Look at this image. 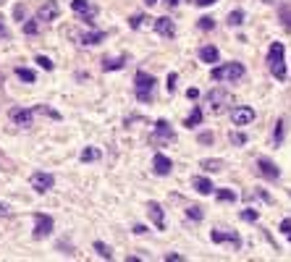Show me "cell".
Returning <instances> with one entry per match:
<instances>
[{"instance_id": "1", "label": "cell", "mask_w": 291, "mask_h": 262, "mask_svg": "<svg viewBox=\"0 0 291 262\" xmlns=\"http://www.w3.org/2000/svg\"><path fill=\"white\" fill-rule=\"evenodd\" d=\"M134 95L139 103H152V97H155V76L147 74V71H136V79H134Z\"/></svg>"}, {"instance_id": "2", "label": "cell", "mask_w": 291, "mask_h": 262, "mask_svg": "<svg viewBox=\"0 0 291 262\" xmlns=\"http://www.w3.org/2000/svg\"><path fill=\"white\" fill-rule=\"evenodd\" d=\"M267 68L273 71V76L278 81L286 79V60H283V45L281 42H273L270 50H267Z\"/></svg>"}, {"instance_id": "3", "label": "cell", "mask_w": 291, "mask_h": 262, "mask_svg": "<svg viewBox=\"0 0 291 262\" xmlns=\"http://www.w3.org/2000/svg\"><path fill=\"white\" fill-rule=\"evenodd\" d=\"M244 76V66L241 63H226V66H215L210 71L212 81H239Z\"/></svg>"}, {"instance_id": "4", "label": "cell", "mask_w": 291, "mask_h": 262, "mask_svg": "<svg viewBox=\"0 0 291 262\" xmlns=\"http://www.w3.org/2000/svg\"><path fill=\"white\" fill-rule=\"evenodd\" d=\"M147 142H150V144H168V142H176V131L171 129V123H168V121L160 118V121L155 123V131L147 136Z\"/></svg>"}, {"instance_id": "5", "label": "cell", "mask_w": 291, "mask_h": 262, "mask_svg": "<svg viewBox=\"0 0 291 262\" xmlns=\"http://www.w3.org/2000/svg\"><path fill=\"white\" fill-rule=\"evenodd\" d=\"M53 234V218L50 215H42V212H34V231L32 236L40 241V238H48Z\"/></svg>"}, {"instance_id": "6", "label": "cell", "mask_w": 291, "mask_h": 262, "mask_svg": "<svg viewBox=\"0 0 291 262\" xmlns=\"http://www.w3.org/2000/svg\"><path fill=\"white\" fill-rule=\"evenodd\" d=\"M29 183H32V189L37 191V194H45V191H50V189H53V183H55V176H53V173H42V171H37V173H32Z\"/></svg>"}, {"instance_id": "7", "label": "cell", "mask_w": 291, "mask_h": 262, "mask_svg": "<svg viewBox=\"0 0 291 262\" xmlns=\"http://www.w3.org/2000/svg\"><path fill=\"white\" fill-rule=\"evenodd\" d=\"M231 121H234V126H249L255 121V110L247 105H236L231 107Z\"/></svg>"}, {"instance_id": "8", "label": "cell", "mask_w": 291, "mask_h": 262, "mask_svg": "<svg viewBox=\"0 0 291 262\" xmlns=\"http://www.w3.org/2000/svg\"><path fill=\"white\" fill-rule=\"evenodd\" d=\"M257 173L263 176L265 181H278V179H281L278 165H275L273 160H267V157H260V160H257Z\"/></svg>"}, {"instance_id": "9", "label": "cell", "mask_w": 291, "mask_h": 262, "mask_svg": "<svg viewBox=\"0 0 291 262\" xmlns=\"http://www.w3.org/2000/svg\"><path fill=\"white\" fill-rule=\"evenodd\" d=\"M60 13V5L58 0H45V3L40 5V11H37V19L42 21V24H48V21H55Z\"/></svg>"}, {"instance_id": "10", "label": "cell", "mask_w": 291, "mask_h": 262, "mask_svg": "<svg viewBox=\"0 0 291 262\" xmlns=\"http://www.w3.org/2000/svg\"><path fill=\"white\" fill-rule=\"evenodd\" d=\"M208 103L212 105V110H223V105L231 103V95H228V89L215 87V89L208 92Z\"/></svg>"}, {"instance_id": "11", "label": "cell", "mask_w": 291, "mask_h": 262, "mask_svg": "<svg viewBox=\"0 0 291 262\" xmlns=\"http://www.w3.org/2000/svg\"><path fill=\"white\" fill-rule=\"evenodd\" d=\"M71 8H74V13H79L81 21H87V24H92V19H95V13H97L89 5V0H71Z\"/></svg>"}, {"instance_id": "12", "label": "cell", "mask_w": 291, "mask_h": 262, "mask_svg": "<svg viewBox=\"0 0 291 262\" xmlns=\"http://www.w3.org/2000/svg\"><path fill=\"white\" fill-rule=\"evenodd\" d=\"M32 115H34V110H24V107H11L8 110V118L13 123H19V126H24V129L32 126Z\"/></svg>"}, {"instance_id": "13", "label": "cell", "mask_w": 291, "mask_h": 262, "mask_svg": "<svg viewBox=\"0 0 291 262\" xmlns=\"http://www.w3.org/2000/svg\"><path fill=\"white\" fill-rule=\"evenodd\" d=\"M152 171H155V176H168L173 171L171 157H165L163 152H155V157H152Z\"/></svg>"}, {"instance_id": "14", "label": "cell", "mask_w": 291, "mask_h": 262, "mask_svg": "<svg viewBox=\"0 0 291 262\" xmlns=\"http://www.w3.org/2000/svg\"><path fill=\"white\" fill-rule=\"evenodd\" d=\"M210 238H212V244H234L236 249L241 246V238H239V234H234V231H212L210 234Z\"/></svg>"}, {"instance_id": "15", "label": "cell", "mask_w": 291, "mask_h": 262, "mask_svg": "<svg viewBox=\"0 0 291 262\" xmlns=\"http://www.w3.org/2000/svg\"><path fill=\"white\" fill-rule=\"evenodd\" d=\"M147 215H150V220L155 223V228H160V231L165 228V215H163V207L158 202H147Z\"/></svg>"}, {"instance_id": "16", "label": "cell", "mask_w": 291, "mask_h": 262, "mask_svg": "<svg viewBox=\"0 0 291 262\" xmlns=\"http://www.w3.org/2000/svg\"><path fill=\"white\" fill-rule=\"evenodd\" d=\"M155 32L160 37H173L176 34V24L168 16H160V19H155Z\"/></svg>"}, {"instance_id": "17", "label": "cell", "mask_w": 291, "mask_h": 262, "mask_svg": "<svg viewBox=\"0 0 291 262\" xmlns=\"http://www.w3.org/2000/svg\"><path fill=\"white\" fill-rule=\"evenodd\" d=\"M218 58H220V52L215 45H202L200 48V60L202 63H218Z\"/></svg>"}, {"instance_id": "18", "label": "cell", "mask_w": 291, "mask_h": 262, "mask_svg": "<svg viewBox=\"0 0 291 262\" xmlns=\"http://www.w3.org/2000/svg\"><path fill=\"white\" fill-rule=\"evenodd\" d=\"M191 186L200 191V194H212V191H215L212 181H210V179H205V176H194V179H191Z\"/></svg>"}, {"instance_id": "19", "label": "cell", "mask_w": 291, "mask_h": 262, "mask_svg": "<svg viewBox=\"0 0 291 262\" xmlns=\"http://www.w3.org/2000/svg\"><path fill=\"white\" fill-rule=\"evenodd\" d=\"M202 121H205L202 107H200V105H194V107H191V113H189V118L184 121V126H186V129H194V126H200Z\"/></svg>"}, {"instance_id": "20", "label": "cell", "mask_w": 291, "mask_h": 262, "mask_svg": "<svg viewBox=\"0 0 291 262\" xmlns=\"http://www.w3.org/2000/svg\"><path fill=\"white\" fill-rule=\"evenodd\" d=\"M126 66V55L121 58H103V71H118V68Z\"/></svg>"}, {"instance_id": "21", "label": "cell", "mask_w": 291, "mask_h": 262, "mask_svg": "<svg viewBox=\"0 0 291 262\" xmlns=\"http://www.w3.org/2000/svg\"><path fill=\"white\" fill-rule=\"evenodd\" d=\"M103 40H105V32H103V29H95V32L81 34V42H84V45H97V42H103Z\"/></svg>"}, {"instance_id": "22", "label": "cell", "mask_w": 291, "mask_h": 262, "mask_svg": "<svg viewBox=\"0 0 291 262\" xmlns=\"http://www.w3.org/2000/svg\"><path fill=\"white\" fill-rule=\"evenodd\" d=\"M200 165H202L208 173H220V171L226 168V163H223V160H202Z\"/></svg>"}, {"instance_id": "23", "label": "cell", "mask_w": 291, "mask_h": 262, "mask_svg": "<svg viewBox=\"0 0 291 262\" xmlns=\"http://www.w3.org/2000/svg\"><path fill=\"white\" fill-rule=\"evenodd\" d=\"M202 218H205V212H202V207H200V205H189V207H186V220L200 223Z\"/></svg>"}, {"instance_id": "24", "label": "cell", "mask_w": 291, "mask_h": 262, "mask_svg": "<svg viewBox=\"0 0 291 262\" xmlns=\"http://www.w3.org/2000/svg\"><path fill=\"white\" fill-rule=\"evenodd\" d=\"M100 157H103V152L97 147H87L81 152V163H95V160H100Z\"/></svg>"}, {"instance_id": "25", "label": "cell", "mask_w": 291, "mask_h": 262, "mask_svg": "<svg viewBox=\"0 0 291 262\" xmlns=\"http://www.w3.org/2000/svg\"><path fill=\"white\" fill-rule=\"evenodd\" d=\"M241 24H244V11L241 8L228 13V26H241Z\"/></svg>"}, {"instance_id": "26", "label": "cell", "mask_w": 291, "mask_h": 262, "mask_svg": "<svg viewBox=\"0 0 291 262\" xmlns=\"http://www.w3.org/2000/svg\"><path fill=\"white\" fill-rule=\"evenodd\" d=\"M215 197L220 202H236V191L234 189H215Z\"/></svg>"}, {"instance_id": "27", "label": "cell", "mask_w": 291, "mask_h": 262, "mask_svg": "<svg viewBox=\"0 0 291 262\" xmlns=\"http://www.w3.org/2000/svg\"><path fill=\"white\" fill-rule=\"evenodd\" d=\"M16 76H19L21 81H26V84H32L37 79V74L32 71V68H16Z\"/></svg>"}, {"instance_id": "28", "label": "cell", "mask_w": 291, "mask_h": 262, "mask_svg": "<svg viewBox=\"0 0 291 262\" xmlns=\"http://www.w3.org/2000/svg\"><path fill=\"white\" fill-rule=\"evenodd\" d=\"M40 26H42V21H40V19H32V21H26V24H24V34L34 37L37 32H40Z\"/></svg>"}, {"instance_id": "29", "label": "cell", "mask_w": 291, "mask_h": 262, "mask_svg": "<svg viewBox=\"0 0 291 262\" xmlns=\"http://www.w3.org/2000/svg\"><path fill=\"white\" fill-rule=\"evenodd\" d=\"M95 252L100 254V257H105V260H110L113 257V249L108 244H103V241H95Z\"/></svg>"}, {"instance_id": "30", "label": "cell", "mask_w": 291, "mask_h": 262, "mask_svg": "<svg viewBox=\"0 0 291 262\" xmlns=\"http://www.w3.org/2000/svg\"><path fill=\"white\" fill-rule=\"evenodd\" d=\"M197 26H200L202 32H208V29H212V26H215V21H212L210 16H202L200 21H197Z\"/></svg>"}, {"instance_id": "31", "label": "cell", "mask_w": 291, "mask_h": 262, "mask_svg": "<svg viewBox=\"0 0 291 262\" xmlns=\"http://www.w3.org/2000/svg\"><path fill=\"white\" fill-rule=\"evenodd\" d=\"M283 142V118L275 123V136H273V144H281Z\"/></svg>"}, {"instance_id": "32", "label": "cell", "mask_w": 291, "mask_h": 262, "mask_svg": "<svg viewBox=\"0 0 291 262\" xmlns=\"http://www.w3.org/2000/svg\"><path fill=\"white\" fill-rule=\"evenodd\" d=\"M176 79H179V74H176V71L168 74V84H165V87H168V95H173V92H176Z\"/></svg>"}, {"instance_id": "33", "label": "cell", "mask_w": 291, "mask_h": 262, "mask_svg": "<svg viewBox=\"0 0 291 262\" xmlns=\"http://www.w3.org/2000/svg\"><path fill=\"white\" fill-rule=\"evenodd\" d=\"M231 144H236V147L247 144V134H241V131H236V134H231Z\"/></svg>"}, {"instance_id": "34", "label": "cell", "mask_w": 291, "mask_h": 262, "mask_svg": "<svg viewBox=\"0 0 291 262\" xmlns=\"http://www.w3.org/2000/svg\"><path fill=\"white\" fill-rule=\"evenodd\" d=\"M37 63H40L45 71H53V68H55V66H53V60H50V58H45V55H37Z\"/></svg>"}, {"instance_id": "35", "label": "cell", "mask_w": 291, "mask_h": 262, "mask_svg": "<svg viewBox=\"0 0 291 262\" xmlns=\"http://www.w3.org/2000/svg\"><path fill=\"white\" fill-rule=\"evenodd\" d=\"M142 21H144L142 13H134V16L129 19V26H132V29H139V26H142Z\"/></svg>"}, {"instance_id": "36", "label": "cell", "mask_w": 291, "mask_h": 262, "mask_svg": "<svg viewBox=\"0 0 291 262\" xmlns=\"http://www.w3.org/2000/svg\"><path fill=\"white\" fill-rule=\"evenodd\" d=\"M257 218H260L257 210H244V212H241V220H247V223H255Z\"/></svg>"}, {"instance_id": "37", "label": "cell", "mask_w": 291, "mask_h": 262, "mask_svg": "<svg viewBox=\"0 0 291 262\" xmlns=\"http://www.w3.org/2000/svg\"><path fill=\"white\" fill-rule=\"evenodd\" d=\"M34 113H45V115H50V118H60L55 110H50V107H45V105H37V107H34Z\"/></svg>"}, {"instance_id": "38", "label": "cell", "mask_w": 291, "mask_h": 262, "mask_svg": "<svg viewBox=\"0 0 291 262\" xmlns=\"http://www.w3.org/2000/svg\"><path fill=\"white\" fill-rule=\"evenodd\" d=\"M197 139H200V144H212V142H215V136H212L210 131H202V134L197 136Z\"/></svg>"}, {"instance_id": "39", "label": "cell", "mask_w": 291, "mask_h": 262, "mask_svg": "<svg viewBox=\"0 0 291 262\" xmlns=\"http://www.w3.org/2000/svg\"><path fill=\"white\" fill-rule=\"evenodd\" d=\"M281 231L289 236V241H291V218H283V220H281Z\"/></svg>"}, {"instance_id": "40", "label": "cell", "mask_w": 291, "mask_h": 262, "mask_svg": "<svg viewBox=\"0 0 291 262\" xmlns=\"http://www.w3.org/2000/svg\"><path fill=\"white\" fill-rule=\"evenodd\" d=\"M24 16H26V8H24V5H16V8H13V19L24 21Z\"/></svg>"}, {"instance_id": "41", "label": "cell", "mask_w": 291, "mask_h": 262, "mask_svg": "<svg viewBox=\"0 0 291 262\" xmlns=\"http://www.w3.org/2000/svg\"><path fill=\"white\" fill-rule=\"evenodd\" d=\"M163 260H165V262H184V257H181V254H165Z\"/></svg>"}, {"instance_id": "42", "label": "cell", "mask_w": 291, "mask_h": 262, "mask_svg": "<svg viewBox=\"0 0 291 262\" xmlns=\"http://www.w3.org/2000/svg\"><path fill=\"white\" fill-rule=\"evenodd\" d=\"M197 5H200V8H208V5H212V3H218V0H194Z\"/></svg>"}, {"instance_id": "43", "label": "cell", "mask_w": 291, "mask_h": 262, "mask_svg": "<svg viewBox=\"0 0 291 262\" xmlns=\"http://www.w3.org/2000/svg\"><path fill=\"white\" fill-rule=\"evenodd\" d=\"M132 234H134V236H142V234H147V228H144V226H134Z\"/></svg>"}, {"instance_id": "44", "label": "cell", "mask_w": 291, "mask_h": 262, "mask_svg": "<svg viewBox=\"0 0 291 262\" xmlns=\"http://www.w3.org/2000/svg\"><path fill=\"white\" fill-rule=\"evenodd\" d=\"M186 97H189V100H197V97H200V92H197V89H189Z\"/></svg>"}, {"instance_id": "45", "label": "cell", "mask_w": 291, "mask_h": 262, "mask_svg": "<svg viewBox=\"0 0 291 262\" xmlns=\"http://www.w3.org/2000/svg\"><path fill=\"white\" fill-rule=\"evenodd\" d=\"M11 210H8V205H3V202H0V215H3V218H5V215H8Z\"/></svg>"}, {"instance_id": "46", "label": "cell", "mask_w": 291, "mask_h": 262, "mask_svg": "<svg viewBox=\"0 0 291 262\" xmlns=\"http://www.w3.org/2000/svg\"><path fill=\"white\" fill-rule=\"evenodd\" d=\"M163 3L168 5V8H176V5H179V0H163Z\"/></svg>"}, {"instance_id": "47", "label": "cell", "mask_w": 291, "mask_h": 262, "mask_svg": "<svg viewBox=\"0 0 291 262\" xmlns=\"http://www.w3.org/2000/svg\"><path fill=\"white\" fill-rule=\"evenodd\" d=\"M0 34H3V37H8V32H5V26H3V19H0Z\"/></svg>"}, {"instance_id": "48", "label": "cell", "mask_w": 291, "mask_h": 262, "mask_svg": "<svg viewBox=\"0 0 291 262\" xmlns=\"http://www.w3.org/2000/svg\"><path fill=\"white\" fill-rule=\"evenodd\" d=\"M144 3H147V5H155V3H158V0H144Z\"/></svg>"}, {"instance_id": "49", "label": "cell", "mask_w": 291, "mask_h": 262, "mask_svg": "<svg viewBox=\"0 0 291 262\" xmlns=\"http://www.w3.org/2000/svg\"><path fill=\"white\" fill-rule=\"evenodd\" d=\"M3 3H5V0H0V5H3Z\"/></svg>"}]
</instances>
